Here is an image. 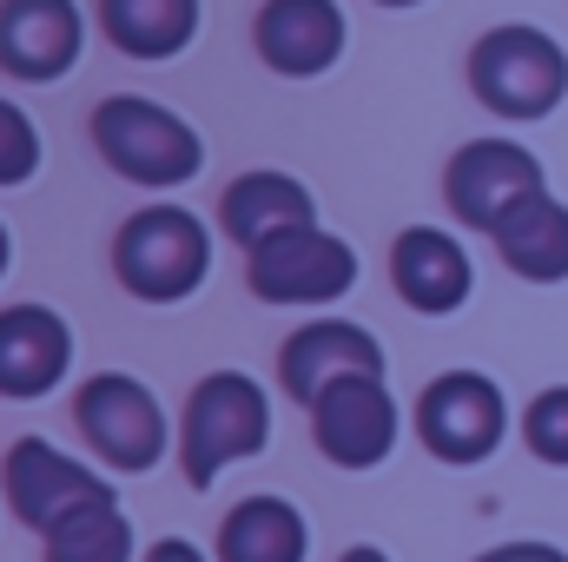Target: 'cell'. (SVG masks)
<instances>
[{
	"instance_id": "25",
	"label": "cell",
	"mask_w": 568,
	"mask_h": 562,
	"mask_svg": "<svg viewBox=\"0 0 568 562\" xmlns=\"http://www.w3.org/2000/svg\"><path fill=\"white\" fill-rule=\"evenodd\" d=\"M344 562H390L384 550H371V543H357V550H344Z\"/></svg>"
},
{
	"instance_id": "6",
	"label": "cell",
	"mask_w": 568,
	"mask_h": 562,
	"mask_svg": "<svg viewBox=\"0 0 568 562\" xmlns=\"http://www.w3.org/2000/svg\"><path fill=\"white\" fill-rule=\"evenodd\" d=\"M245 259H252V291L265 304H331L357 284V252L324 225H297Z\"/></svg>"
},
{
	"instance_id": "1",
	"label": "cell",
	"mask_w": 568,
	"mask_h": 562,
	"mask_svg": "<svg viewBox=\"0 0 568 562\" xmlns=\"http://www.w3.org/2000/svg\"><path fill=\"white\" fill-rule=\"evenodd\" d=\"M469 87L496 120H549L568 93V53L542 27H489L469 53Z\"/></svg>"
},
{
	"instance_id": "4",
	"label": "cell",
	"mask_w": 568,
	"mask_h": 562,
	"mask_svg": "<svg viewBox=\"0 0 568 562\" xmlns=\"http://www.w3.org/2000/svg\"><path fill=\"white\" fill-rule=\"evenodd\" d=\"M205 265H212V239L179 205H145V212H133L120 225V239H113V272L145 304L192 298L199 279H205Z\"/></svg>"
},
{
	"instance_id": "26",
	"label": "cell",
	"mask_w": 568,
	"mask_h": 562,
	"mask_svg": "<svg viewBox=\"0 0 568 562\" xmlns=\"http://www.w3.org/2000/svg\"><path fill=\"white\" fill-rule=\"evenodd\" d=\"M7 252H13V245H7V225H0V272H7Z\"/></svg>"
},
{
	"instance_id": "10",
	"label": "cell",
	"mask_w": 568,
	"mask_h": 562,
	"mask_svg": "<svg viewBox=\"0 0 568 562\" xmlns=\"http://www.w3.org/2000/svg\"><path fill=\"white\" fill-rule=\"evenodd\" d=\"M106 496H113V483L93 476L87 463H73L67 450H53L47 436H20V443L7 450V503H13L20 523H33L40 536H47L53 523H67L73 510L106 503Z\"/></svg>"
},
{
	"instance_id": "20",
	"label": "cell",
	"mask_w": 568,
	"mask_h": 562,
	"mask_svg": "<svg viewBox=\"0 0 568 562\" xmlns=\"http://www.w3.org/2000/svg\"><path fill=\"white\" fill-rule=\"evenodd\" d=\"M47 562H133V523L120 496L73 510L67 523L47 530Z\"/></svg>"
},
{
	"instance_id": "16",
	"label": "cell",
	"mask_w": 568,
	"mask_h": 562,
	"mask_svg": "<svg viewBox=\"0 0 568 562\" xmlns=\"http://www.w3.org/2000/svg\"><path fill=\"white\" fill-rule=\"evenodd\" d=\"M225 225H232V239L245 252H258V245H272L297 225H317V205L291 172H245L225 192Z\"/></svg>"
},
{
	"instance_id": "15",
	"label": "cell",
	"mask_w": 568,
	"mask_h": 562,
	"mask_svg": "<svg viewBox=\"0 0 568 562\" xmlns=\"http://www.w3.org/2000/svg\"><path fill=\"white\" fill-rule=\"evenodd\" d=\"M390 279H397V291H404L410 311L443 318V311H456V304L469 298V259H463V245H456L449 232L410 225V232L397 239V252H390Z\"/></svg>"
},
{
	"instance_id": "12",
	"label": "cell",
	"mask_w": 568,
	"mask_h": 562,
	"mask_svg": "<svg viewBox=\"0 0 568 562\" xmlns=\"http://www.w3.org/2000/svg\"><path fill=\"white\" fill-rule=\"evenodd\" d=\"M258 60L284 80H317L344 53V13L337 0H265L258 7Z\"/></svg>"
},
{
	"instance_id": "14",
	"label": "cell",
	"mask_w": 568,
	"mask_h": 562,
	"mask_svg": "<svg viewBox=\"0 0 568 562\" xmlns=\"http://www.w3.org/2000/svg\"><path fill=\"white\" fill-rule=\"evenodd\" d=\"M284 391L297 404H317L337 378H357V371H384V351L364 324H344V318H317L304 331H291L284 344Z\"/></svg>"
},
{
	"instance_id": "27",
	"label": "cell",
	"mask_w": 568,
	"mask_h": 562,
	"mask_svg": "<svg viewBox=\"0 0 568 562\" xmlns=\"http://www.w3.org/2000/svg\"><path fill=\"white\" fill-rule=\"evenodd\" d=\"M377 7H417V0H377Z\"/></svg>"
},
{
	"instance_id": "2",
	"label": "cell",
	"mask_w": 568,
	"mask_h": 562,
	"mask_svg": "<svg viewBox=\"0 0 568 562\" xmlns=\"http://www.w3.org/2000/svg\"><path fill=\"white\" fill-rule=\"evenodd\" d=\"M272 436V398L245 378V371H212L179 423V450H185V476L192 490H212L219 470L258 456Z\"/></svg>"
},
{
	"instance_id": "9",
	"label": "cell",
	"mask_w": 568,
	"mask_h": 562,
	"mask_svg": "<svg viewBox=\"0 0 568 562\" xmlns=\"http://www.w3.org/2000/svg\"><path fill=\"white\" fill-rule=\"evenodd\" d=\"M80 430H87V443L113 470H152L165 456V411H159V398L145 391L140 378H120V371H106V378H93L80 391Z\"/></svg>"
},
{
	"instance_id": "21",
	"label": "cell",
	"mask_w": 568,
	"mask_h": 562,
	"mask_svg": "<svg viewBox=\"0 0 568 562\" xmlns=\"http://www.w3.org/2000/svg\"><path fill=\"white\" fill-rule=\"evenodd\" d=\"M33 172H40V133L13 100H0V185H27Z\"/></svg>"
},
{
	"instance_id": "18",
	"label": "cell",
	"mask_w": 568,
	"mask_h": 562,
	"mask_svg": "<svg viewBox=\"0 0 568 562\" xmlns=\"http://www.w3.org/2000/svg\"><path fill=\"white\" fill-rule=\"evenodd\" d=\"M106 40L133 60H172L199 33V0H100Z\"/></svg>"
},
{
	"instance_id": "24",
	"label": "cell",
	"mask_w": 568,
	"mask_h": 562,
	"mask_svg": "<svg viewBox=\"0 0 568 562\" xmlns=\"http://www.w3.org/2000/svg\"><path fill=\"white\" fill-rule=\"evenodd\" d=\"M145 562H205V556H199L192 543H179V536H172V543H159V550H152Z\"/></svg>"
},
{
	"instance_id": "11",
	"label": "cell",
	"mask_w": 568,
	"mask_h": 562,
	"mask_svg": "<svg viewBox=\"0 0 568 562\" xmlns=\"http://www.w3.org/2000/svg\"><path fill=\"white\" fill-rule=\"evenodd\" d=\"M87 47V20L73 0H0V73L60 80Z\"/></svg>"
},
{
	"instance_id": "13",
	"label": "cell",
	"mask_w": 568,
	"mask_h": 562,
	"mask_svg": "<svg viewBox=\"0 0 568 562\" xmlns=\"http://www.w3.org/2000/svg\"><path fill=\"white\" fill-rule=\"evenodd\" d=\"M73 364V331L47 304L0 311V398H47Z\"/></svg>"
},
{
	"instance_id": "22",
	"label": "cell",
	"mask_w": 568,
	"mask_h": 562,
	"mask_svg": "<svg viewBox=\"0 0 568 562\" xmlns=\"http://www.w3.org/2000/svg\"><path fill=\"white\" fill-rule=\"evenodd\" d=\"M529 450L542 456V463H568V384L556 391H542L536 404H529Z\"/></svg>"
},
{
	"instance_id": "5",
	"label": "cell",
	"mask_w": 568,
	"mask_h": 562,
	"mask_svg": "<svg viewBox=\"0 0 568 562\" xmlns=\"http://www.w3.org/2000/svg\"><path fill=\"white\" fill-rule=\"evenodd\" d=\"M443 192H449V212H456L463 225L496 232L523 199H536V192H549V185H542V165H536V152H529V145H516V140H469L456 159H449Z\"/></svg>"
},
{
	"instance_id": "7",
	"label": "cell",
	"mask_w": 568,
	"mask_h": 562,
	"mask_svg": "<svg viewBox=\"0 0 568 562\" xmlns=\"http://www.w3.org/2000/svg\"><path fill=\"white\" fill-rule=\"evenodd\" d=\"M311 430H317V450L337 463V470H377L397 443V404H390V384L384 371H357V378H337L317 404H311Z\"/></svg>"
},
{
	"instance_id": "19",
	"label": "cell",
	"mask_w": 568,
	"mask_h": 562,
	"mask_svg": "<svg viewBox=\"0 0 568 562\" xmlns=\"http://www.w3.org/2000/svg\"><path fill=\"white\" fill-rule=\"evenodd\" d=\"M311 530L284 496H245L225 530H219V562H304Z\"/></svg>"
},
{
	"instance_id": "23",
	"label": "cell",
	"mask_w": 568,
	"mask_h": 562,
	"mask_svg": "<svg viewBox=\"0 0 568 562\" xmlns=\"http://www.w3.org/2000/svg\"><path fill=\"white\" fill-rule=\"evenodd\" d=\"M476 562H568L562 550H549V543H503V550H489V556Z\"/></svg>"
},
{
	"instance_id": "3",
	"label": "cell",
	"mask_w": 568,
	"mask_h": 562,
	"mask_svg": "<svg viewBox=\"0 0 568 562\" xmlns=\"http://www.w3.org/2000/svg\"><path fill=\"white\" fill-rule=\"evenodd\" d=\"M93 145L120 179H140V185H185L205 165V140L192 133V120H179L159 100H133V93L93 113Z\"/></svg>"
},
{
	"instance_id": "8",
	"label": "cell",
	"mask_w": 568,
	"mask_h": 562,
	"mask_svg": "<svg viewBox=\"0 0 568 562\" xmlns=\"http://www.w3.org/2000/svg\"><path fill=\"white\" fill-rule=\"evenodd\" d=\"M417 430H424L429 456H443V463H483L503 443V430H509V404H503V391L489 378L449 371V378H436L424 391Z\"/></svg>"
},
{
	"instance_id": "17",
	"label": "cell",
	"mask_w": 568,
	"mask_h": 562,
	"mask_svg": "<svg viewBox=\"0 0 568 562\" xmlns=\"http://www.w3.org/2000/svg\"><path fill=\"white\" fill-rule=\"evenodd\" d=\"M489 239H496V252H503V265H509L516 279H529V284H562L568 279V205L562 199H549V192L523 199Z\"/></svg>"
}]
</instances>
